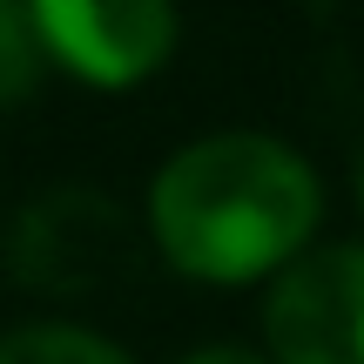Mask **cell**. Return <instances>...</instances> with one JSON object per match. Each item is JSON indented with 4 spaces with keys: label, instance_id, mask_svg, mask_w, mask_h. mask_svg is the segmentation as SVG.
I'll return each mask as SVG.
<instances>
[{
    "label": "cell",
    "instance_id": "5b68a950",
    "mask_svg": "<svg viewBox=\"0 0 364 364\" xmlns=\"http://www.w3.org/2000/svg\"><path fill=\"white\" fill-rule=\"evenodd\" d=\"M0 364H135V358L88 324H21L0 338Z\"/></svg>",
    "mask_w": 364,
    "mask_h": 364
},
{
    "label": "cell",
    "instance_id": "8992f818",
    "mask_svg": "<svg viewBox=\"0 0 364 364\" xmlns=\"http://www.w3.org/2000/svg\"><path fill=\"white\" fill-rule=\"evenodd\" d=\"M41 81H48V48L34 34V14L27 0H0V108L27 102Z\"/></svg>",
    "mask_w": 364,
    "mask_h": 364
},
{
    "label": "cell",
    "instance_id": "ba28073f",
    "mask_svg": "<svg viewBox=\"0 0 364 364\" xmlns=\"http://www.w3.org/2000/svg\"><path fill=\"white\" fill-rule=\"evenodd\" d=\"M358 203H364V156H358Z\"/></svg>",
    "mask_w": 364,
    "mask_h": 364
},
{
    "label": "cell",
    "instance_id": "7a4b0ae2",
    "mask_svg": "<svg viewBox=\"0 0 364 364\" xmlns=\"http://www.w3.org/2000/svg\"><path fill=\"white\" fill-rule=\"evenodd\" d=\"M135 257V230L122 203L95 189H54L14 216L7 230V277L41 297H88L108 290Z\"/></svg>",
    "mask_w": 364,
    "mask_h": 364
},
{
    "label": "cell",
    "instance_id": "277c9868",
    "mask_svg": "<svg viewBox=\"0 0 364 364\" xmlns=\"http://www.w3.org/2000/svg\"><path fill=\"white\" fill-rule=\"evenodd\" d=\"M270 364H364V243H317L263 297Z\"/></svg>",
    "mask_w": 364,
    "mask_h": 364
},
{
    "label": "cell",
    "instance_id": "3957f363",
    "mask_svg": "<svg viewBox=\"0 0 364 364\" xmlns=\"http://www.w3.org/2000/svg\"><path fill=\"white\" fill-rule=\"evenodd\" d=\"M48 68L81 88H142L176 54V0H27Z\"/></svg>",
    "mask_w": 364,
    "mask_h": 364
},
{
    "label": "cell",
    "instance_id": "52a82bcc",
    "mask_svg": "<svg viewBox=\"0 0 364 364\" xmlns=\"http://www.w3.org/2000/svg\"><path fill=\"white\" fill-rule=\"evenodd\" d=\"M182 364H270V351H250V344H203Z\"/></svg>",
    "mask_w": 364,
    "mask_h": 364
},
{
    "label": "cell",
    "instance_id": "6da1fadb",
    "mask_svg": "<svg viewBox=\"0 0 364 364\" xmlns=\"http://www.w3.org/2000/svg\"><path fill=\"white\" fill-rule=\"evenodd\" d=\"M324 182L290 142L257 129H223L176 149L149 182V236L189 284H257L284 277L317 250Z\"/></svg>",
    "mask_w": 364,
    "mask_h": 364
}]
</instances>
